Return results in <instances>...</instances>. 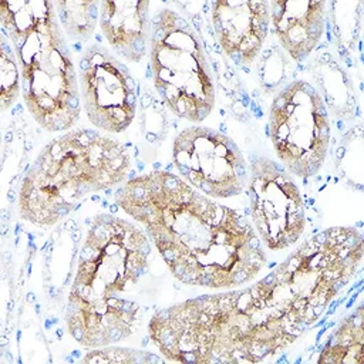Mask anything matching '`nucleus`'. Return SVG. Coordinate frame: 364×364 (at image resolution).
<instances>
[{
  "mask_svg": "<svg viewBox=\"0 0 364 364\" xmlns=\"http://www.w3.org/2000/svg\"><path fill=\"white\" fill-rule=\"evenodd\" d=\"M114 198L144 228L171 274L183 284L236 289L266 264L247 216L200 193L179 175L151 171L132 176Z\"/></svg>",
  "mask_w": 364,
  "mask_h": 364,
  "instance_id": "2",
  "label": "nucleus"
},
{
  "mask_svg": "<svg viewBox=\"0 0 364 364\" xmlns=\"http://www.w3.org/2000/svg\"><path fill=\"white\" fill-rule=\"evenodd\" d=\"M128 149L91 128H75L53 138L26 171L18 191L21 219L53 226L67 218L90 193L127 181Z\"/></svg>",
  "mask_w": 364,
  "mask_h": 364,
  "instance_id": "5",
  "label": "nucleus"
},
{
  "mask_svg": "<svg viewBox=\"0 0 364 364\" xmlns=\"http://www.w3.org/2000/svg\"><path fill=\"white\" fill-rule=\"evenodd\" d=\"M210 6L213 34L219 47L237 65L253 63L269 33V1L216 0Z\"/></svg>",
  "mask_w": 364,
  "mask_h": 364,
  "instance_id": "11",
  "label": "nucleus"
},
{
  "mask_svg": "<svg viewBox=\"0 0 364 364\" xmlns=\"http://www.w3.org/2000/svg\"><path fill=\"white\" fill-rule=\"evenodd\" d=\"M172 161L179 176L209 198L228 199L246 189L249 165L240 148L213 128L182 129L173 139Z\"/></svg>",
  "mask_w": 364,
  "mask_h": 364,
  "instance_id": "8",
  "label": "nucleus"
},
{
  "mask_svg": "<svg viewBox=\"0 0 364 364\" xmlns=\"http://www.w3.org/2000/svg\"><path fill=\"white\" fill-rule=\"evenodd\" d=\"M98 24L115 55L129 63L142 61L151 40L149 1H101Z\"/></svg>",
  "mask_w": 364,
  "mask_h": 364,
  "instance_id": "13",
  "label": "nucleus"
},
{
  "mask_svg": "<svg viewBox=\"0 0 364 364\" xmlns=\"http://www.w3.org/2000/svg\"><path fill=\"white\" fill-rule=\"evenodd\" d=\"M361 262L363 236L355 228L324 229L253 284L156 310L149 338L176 363L266 361L321 317Z\"/></svg>",
  "mask_w": 364,
  "mask_h": 364,
  "instance_id": "1",
  "label": "nucleus"
},
{
  "mask_svg": "<svg viewBox=\"0 0 364 364\" xmlns=\"http://www.w3.org/2000/svg\"><path fill=\"white\" fill-rule=\"evenodd\" d=\"M149 68L158 95L172 114L202 122L213 111L216 88L203 43L193 26L171 7L152 18Z\"/></svg>",
  "mask_w": 364,
  "mask_h": 364,
  "instance_id": "6",
  "label": "nucleus"
},
{
  "mask_svg": "<svg viewBox=\"0 0 364 364\" xmlns=\"http://www.w3.org/2000/svg\"><path fill=\"white\" fill-rule=\"evenodd\" d=\"M151 242L135 223L97 215L80 249L65 304L68 334L85 348L131 337L142 323L136 287L148 272Z\"/></svg>",
  "mask_w": 364,
  "mask_h": 364,
  "instance_id": "3",
  "label": "nucleus"
},
{
  "mask_svg": "<svg viewBox=\"0 0 364 364\" xmlns=\"http://www.w3.org/2000/svg\"><path fill=\"white\" fill-rule=\"evenodd\" d=\"M0 21L18 63L30 115L48 132L68 131L80 119L81 97L78 73L54 1H0Z\"/></svg>",
  "mask_w": 364,
  "mask_h": 364,
  "instance_id": "4",
  "label": "nucleus"
},
{
  "mask_svg": "<svg viewBox=\"0 0 364 364\" xmlns=\"http://www.w3.org/2000/svg\"><path fill=\"white\" fill-rule=\"evenodd\" d=\"M246 189L262 245L276 252L296 245L306 229V210L293 175L280 162L257 156L250 162Z\"/></svg>",
  "mask_w": 364,
  "mask_h": 364,
  "instance_id": "9",
  "label": "nucleus"
},
{
  "mask_svg": "<svg viewBox=\"0 0 364 364\" xmlns=\"http://www.w3.org/2000/svg\"><path fill=\"white\" fill-rule=\"evenodd\" d=\"M54 6L67 38L80 44L90 41L100 21V3L63 0L54 1Z\"/></svg>",
  "mask_w": 364,
  "mask_h": 364,
  "instance_id": "15",
  "label": "nucleus"
},
{
  "mask_svg": "<svg viewBox=\"0 0 364 364\" xmlns=\"http://www.w3.org/2000/svg\"><path fill=\"white\" fill-rule=\"evenodd\" d=\"M318 363H348L361 364L364 361V309L357 306L346 316L330 334L318 358Z\"/></svg>",
  "mask_w": 364,
  "mask_h": 364,
  "instance_id": "14",
  "label": "nucleus"
},
{
  "mask_svg": "<svg viewBox=\"0 0 364 364\" xmlns=\"http://www.w3.org/2000/svg\"><path fill=\"white\" fill-rule=\"evenodd\" d=\"M326 1H269L270 24L282 47L294 61H303L318 46L326 26Z\"/></svg>",
  "mask_w": 364,
  "mask_h": 364,
  "instance_id": "12",
  "label": "nucleus"
},
{
  "mask_svg": "<svg viewBox=\"0 0 364 364\" xmlns=\"http://www.w3.org/2000/svg\"><path fill=\"white\" fill-rule=\"evenodd\" d=\"M82 108L98 129L119 134L135 118L138 91L128 67L100 43L88 46L78 58Z\"/></svg>",
  "mask_w": 364,
  "mask_h": 364,
  "instance_id": "10",
  "label": "nucleus"
},
{
  "mask_svg": "<svg viewBox=\"0 0 364 364\" xmlns=\"http://www.w3.org/2000/svg\"><path fill=\"white\" fill-rule=\"evenodd\" d=\"M0 80L1 111H6L16 102L21 92V75L16 54L4 33L0 36Z\"/></svg>",
  "mask_w": 364,
  "mask_h": 364,
  "instance_id": "16",
  "label": "nucleus"
},
{
  "mask_svg": "<svg viewBox=\"0 0 364 364\" xmlns=\"http://www.w3.org/2000/svg\"><path fill=\"white\" fill-rule=\"evenodd\" d=\"M269 136L284 169L297 178L314 176L330 146V119L318 91L306 80H293L269 108Z\"/></svg>",
  "mask_w": 364,
  "mask_h": 364,
  "instance_id": "7",
  "label": "nucleus"
},
{
  "mask_svg": "<svg viewBox=\"0 0 364 364\" xmlns=\"http://www.w3.org/2000/svg\"><path fill=\"white\" fill-rule=\"evenodd\" d=\"M159 361L161 358L148 354L145 351L125 348V347H114L107 346L101 348H91L90 353L81 360L84 363H145V361Z\"/></svg>",
  "mask_w": 364,
  "mask_h": 364,
  "instance_id": "17",
  "label": "nucleus"
}]
</instances>
